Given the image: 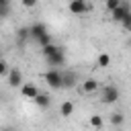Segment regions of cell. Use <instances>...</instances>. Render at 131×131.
Segmentation results:
<instances>
[{
	"label": "cell",
	"mask_w": 131,
	"mask_h": 131,
	"mask_svg": "<svg viewBox=\"0 0 131 131\" xmlns=\"http://www.w3.org/2000/svg\"><path fill=\"white\" fill-rule=\"evenodd\" d=\"M16 39H18L20 43H25V41L29 39V27H20V29L16 31Z\"/></svg>",
	"instance_id": "obj_15"
},
{
	"label": "cell",
	"mask_w": 131,
	"mask_h": 131,
	"mask_svg": "<svg viewBox=\"0 0 131 131\" xmlns=\"http://www.w3.org/2000/svg\"><path fill=\"white\" fill-rule=\"evenodd\" d=\"M119 4H121V0H104V6H106V10H108V12H111L115 6H119Z\"/></svg>",
	"instance_id": "obj_21"
},
{
	"label": "cell",
	"mask_w": 131,
	"mask_h": 131,
	"mask_svg": "<svg viewBox=\"0 0 131 131\" xmlns=\"http://www.w3.org/2000/svg\"><path fill=\"white\" fill-rule=\"evenodd\" d=\"M8 86L10 88H18L23 84V72L18 68H8Z\"/></svg>",
	"instance_id": "obj_6"
},
{
	"label": "cell",
	"mask_w": 131,
	"mask_h": 131,
	"mask_svg": "<svg viewBox=\"0 0 131 131\" xmlns=\"http://www.w3.org/2000/svg\"><path fill=\"white\" fill-rule=\"evenodd\" d=\"M33 102H35L37 106H41V108H47V106L51 104V98H49V94H41V92H37V96L33 98Z\"/></svg>",
	"instance_id": "obj_11"
},
{
	"label": "cell",
	"mask_w": 131,
	"mask_h": 131,
	"mask_svg": "<svg viewBox=\"0 0 131 131\" xmlns=\"http://www.w3.org/2000/svg\"><path fill=\"white\" fill-rule=\"evenodd\" d=\"M57 47H59V45H55V43L51 41V43H47V45H43V49H41V51H43V55H49V53H53V51H55Z\"/></svg>",
	"instance_id": "obj_18"
},
{
	"label": "cell",
	"mask_w": 131,
	"mask_h": 131,
	"mask_svg": "<svg viewBox=\"0 0 131 131\" xmlns=\"http://www.w3.org/2000/svg\"><path fill=\"white\" fill-rule=\"evenodd\" d=\"M35 41H37V43H39V45L43 47V45H47V43H51L53 39H51V33H49V31H45V33H43V35H39V37H37Z\"/></svg>",
	"instance_id": "obj_14"
},
{
	"label": "cell",
	"mask_w": 131,
	"mask_h": 131,
	"mask_svg": "<svg viewBox=\"0 0 131 131\" xmlns=\"http://www.w3.org/2000/svg\"><path fill=\"white\" fill-rule=\"evenodd\" d=\"M6 74H8V63L0 57V78H2V76H6Z\"/></svg>",
	"instance_id": "obj_22"
},
{
	"label": "cell",
	"mask_w": 131,
	"mask_h": 131,
	"mask_svg": "<svg viewBox=\"0 0 131 131\" xmlns=\"http://www.w3.org/2000/svg\"><path fill=\"white\" fill-rule=\"evenodd\" d=\"M121 25H123V29H127V31L131 29V12H127V14L121 18Z\"/></svg>",
	"instance_id": "obj_19"
},
{
	"label": "cell",
	"mask_w": 131,
	"mask_h": 131,
	"mask_svg": "<svg viewBox=\"0 0 131 131\" xmlns=\"http://www.w3.org/2000/svg\"><path fill=\"white\" fill-rule=\"evenodd\" d=\"M78 82H80V76L74 72V70H66V72H61V88H76L78 86Z\"/></svg>",
	"instance_id": "obj_4"
},
{
	"label": "cell",
	"mask_w": 131,
	"mask_h": 131,
	"mask_svg": "<svg viewBox=\"0 0 131 131\" xmlns=\"http://www.w3.org/2000/svg\"><path fill=\"white\" fill-rule=\"evenodd\" d=\"M18 88H20V94H23L25 98H31V100H33V98L37 96V92H39V88H37V86H35L33 82H27V84L23 82V84H20Z\"/></svg>",
	"instance_id": "obj_8"
},
{
	"label": "cell",
	"mask_w": 131,
	"mask_h": 131,
	"mask_svg": "<svg viewBox=\"0 0 131 131\" xmlns=\"http://www.w3.org/2000/svg\"><path fill=\"white\" fill-rule=\"evenodd\" d=\"M119 98H121V92H119L117 86H104L102 92H100V102L102 104H115Z\"/></svg>",
	"instance_id": "obj_1"
},
{
	"label": "cell",
	"mask_w": 131,
	"mask_h": 131,
	"mask_svg": "<svg viewBox=\"0 0 131 131\" xmlns=\"http://www.w3.org/2000/svg\"><path fill=\"white\" fill-rule=\"evenodd\" d=\"M45 82H47V86L59 90V88H61V72H59L57 68L47 70V72H45Z\"/></svg>",
	"instance_id": "obj_3"
},
{
	"label": "cell",
	"mask_w": 131,
	"mask_h": 131,
	"mask_svg": "<svg viewBox=\"0 0 131 131\" xmlns=\"http://www.w3.org/2000/svg\"><path fill=\"white\" fill-rule=\"evenodd\" d=\"M96 66H98V68H108V66H111V55H108V53H100V55L96 57Z\"/></svg>",
	"instance_id": "obj_13"
},
{
	"label": "cell",
	"mask_w": 131,
	"mask_h": 131,
	"mask_svg": "<svg viewBox=\"0 0 131 131\" xmlns=\"http://www.w3.org/2000/svg\"><path fill=\"white\" fill-rule=\"evenodd\" d=\"M111 123H113L115 127H121V125H123V115H121V113H113V115H111Z\"/></svg>",
	"instance_id": "obj_17"
},
{
	"label": "cell",
	"mask_w": 131,
	"mask_h": 131,
	"mask_svg": "<svg viewBox=\"0 0 131 131\" xmlns=\"http://www.w3.org/2000/svg\"><path fill=\"white\" fill-rule=\"evenodd\" d=\"M72 113H74V102H70V100L61 102V106H59V115H61V117H70Z\"/></svg>",
	"instance_id": "obj_12"
},
{
	"label": "cell",
	"mask_w": 131,
	"mask_h": 131,
	"mask_svg": "<svg viewBox=\"0 0 131 131\" xmlns=\"http://www.w3.org/2000/svg\"><path fill=\"white\" fill-rule=\"evenodd\" d=\"M129 12V6L125 4V2H121L119 6H115L113 10H111V16H113V20H117V23H121V18L125 16Z\"/></svg>",
	"instance_id": "obj_9"
},
{
	"label": "cell",
	"mask_w": 131,
	"mask_h": 131,
	"mask_svg": "<svg viewBox=\"0 0 131 131\" xmlns=\"http://www.w3.org/2000/svg\"><path fill=\"white\" fill-rule=\"evenodd\" d=\"M98 80L96 78H86L84 82H82V86H80V90L84 92V94H94V92H98Z\"/></svg>",
	"instance_id": "obj_7"
},
{
	"label": "cell",
	"mask_w": 131,
	"mask_h": 131,
	"mask_svg": "<svg viewBox=\"0 0 131 131\" xmlns=\"http://www.w3.org/2000/svg\"><path fill=\"white\" fill-rule=\"evenodd\" d=\"M45 31H47V27H45L43 23H33V25L29 27V39H33V41H35V39H37L39 35H43Z\"/></svg>",
	"instance_id": "obj_10"
},
{
	"label": "cell",
	"mask_w": 131,
	"mask_h": 131,
	"mask_svg": "<svg viewBox=\"0 0 131 131\" xmlns=\"http://www.w3.org/2000/svg\"><path fill=\"white\" fill-rule=\"evenodd\" d=\"M20 2H23V6H25V8H33V6H37V2H39V0H20Z\"/></svg>",
	"instance_id": "obj_23"
},
{
	"label": "cell",
	"mask_w": 131,
	"mask_h": 131,
	"mask_svg": "<svg viewBox=\"0 0 131 131\" xmlns=\"http://www.w3.org/2000/svg\"><path fill=\"white\" fill-rule=\"evenodd\" d=\"M45 61H47V66H51V68L63 66V63H66V51H63V47H57L53 53L45 55Z\"/></svg>",
	"instance_id": "obj_2"
},
{
	"label": "cell",
	"mask_w": 131,
	"mask_h": 131,
	"mask_svg": "<svg viewBox=\"0 0 131 131\" xmlns=\"http://www.w3.org/2000/svg\"><path fill=\"white\" fill-rule=\"evenodd\" d=\"M68 10L72 12V14H84V12H88L90 10V6H88V2L86 0H70V4H68Z\"/></svg>",
	"instance_id": "obj_5"
},
{
	"label": "cell",
	"mask_w": 131,
	"mask_h": 131,
	"mask_svg": "<svg viewBox=\"0 0 131 131\" xmlns=\"http://www.w3.org/2000/svg\"><path fill=\"white\" fill-rule=\"evenodd\" d=\"M0 4H10V0H0Z\"/></svg>",
	"instance_id": "obj_24"
},
{
	"label": "cell",
	"mask_w": 131,
	"mask_h": 131,
	"mask_svg": "<svg viewBox=\"0 0 131 131\" xmlns=\"http://www.w3.org/2000/svg\"><path fill=\"white\" fill-rule=\"evenodd\" d=\"M90 127L102 129V117H100V115H92V117H90Z\"/></svg>",
	"instance_id": "obj_16"
},
{
	"label": "cell",
	"mask_w": 131,
	"mask_h": 131,
	"mask_svg": "<svg viewBox=\"0 0 131 131\" xmlns=\"http://www.w3.org/2000/svg\"><path fill=\"white\" fill-rule=\"evenodd\" d=\"M10 14V4H0V18H6Z\"/></svg>",
	"instance_id": "obj_20"
}]
</instances>
